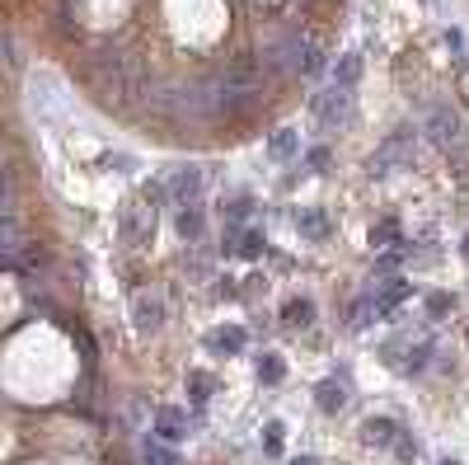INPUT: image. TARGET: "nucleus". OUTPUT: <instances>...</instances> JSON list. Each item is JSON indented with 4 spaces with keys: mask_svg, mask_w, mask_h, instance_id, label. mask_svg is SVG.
Listing matches in <instances>:
<instances>
[{
    "mask_svg": "<svg viewBox=\"0 0 469 465\" xmlns=\"http://www.w3.org/2000/svg\"><path fill=\"white\" fill-rule=\"evenodd\" d=\"M314 404H319V414H338V409L347 404V390H343V381H324V386L314 390Z\"/></svg>",
    "mask_w": 469,
    "mask_h": 465,
    "instance_id": "nucleus-10",
    "label": "nucleus"
},
{
    "mask_svg": "<svg viewBox=\"0 0 469 465\" xmlns=\"http://www.w3.org/2000/svg\"><path fill=\"white\" fill-rule=\"evenodd\" d=\"M361 437H366L371 446H394V442H399V423H390V419H366V423H361Z\"/></svg>",
    "mask_w": 469,
    "mask_h": 465,
    "instance_id": "nucleus-7",
    "label": "nucleus"
},
{
    "mask_svg": "<svg viewBox=\"0 0 469 465\" xmlns=\"http://www.w3.org/2000/svg\"><path fill=\"white\" fill-rule=\"evenodd\" d=\"M263 446H268L272 456L282 451V423H268V432H263Z\"/></svg>",
    "mask_w": 469,
    "mask_h": 465,
    "instance_id": "nucleus-27",
    "label": "nucleus"
},
{
    "mask_svg": "<svg viewBox=\"0 0 469 465\" xmlns=\"http://www.w3.org/2000/svg\"><path fill=\"white\" fill-rule=\"evenodd\" d=\"M427 5H432V0H427Z\"/></svg>",
    "mask_w": 469,
    "mask_h": 465,
    "instance_id": "nucleus-32",
    "label": "nucleus"
},
{
    "mask_svg": "<svg viewBox=\"0 0 469 465\" xmlns=\"http://www.w3.org/2000/svg\"><path fill=\"white\" fill-rule=\"evenodd\" d=\"M357 71H361V57H357V52H347V57L334 66V85H338V90H352V85H357Z\"/></svg>",
    "mask_w": 469,
    "mask_h": 465,
    "instance_id": "nucleus-13",
    "label": "nucleus"
},
{
    "mask_svg": "<svg viewBox=\"0 0 469 465\" xmlns=\"http://www.w3.org/2000/svg\"><path fill=\"white\" fill-rule=\"evenodd\" d=\"M296 226H301V230H305V235H310V240H324L329 221H324V216H319V212H301V216H296Z\"/></svg>",
    "mask_w": 469,
    "mask_h": 465,
    "instance_id": "nucleus-19",
    "label": "nucleus"
},
{
    "mask_svg": "<svg viewBox=\"0 0 469 465\" xmlns=\"http://www.w3.org/2000/svg\"><path fill=\"white\" fill-rule=\"evenodd\" d=\"M441 465H460V461H441Z\"/></svg>",
    "mask_w": 469,
    "mask_h": 465,
    "instance_id": "nucleus-30",
    "label": "nucleus"
},
{
    "mask_svg": "<svg viewBox=\"0 0 469 465\" xmlns=\"http://www.w3.org/2000/svg\"><path fill=\"white\" fill-rule=\"evenodd\" d=\"M291 465H319V461H314V456H296V461H291Z\"/></svg>",
    "mask_w": 469,
    "mask_h": 465,
    "instance_id": "nucleus-29",
    "label": "nucleus"
},
{
    "mask_svg": "<svg viewBox=\"0 0 469 465\" xmlns=\"http://www.w3.org/2000/svg\"><path fill=\"white\" fill-rule=\"evenodd\" d=\"M296 150H301L296 127H277V132H272V141H268V155H272V160H291Z\"/></svg>",
    "mask_w": 469,
    "mask_h": 465,
    "instance_id": "nucleus-9",
    "label": "nucleus"
},
{
    "mask_svg": "<svg viewBox=\"0 0 469 465\" xmlns=\"http://www.w3.org/2000/svg\"><path fill=\"white\" fill-rule=\"evenodd\" d=\"M197 193H202V170H192V165H183V170H174L165 183H155L150 188V198H169V203H197Z\"/></svg>",
    "mask_w": 469,
    "mask_h": 465,
    "instance_id": "nucleus-2",
    "label": "nucleus"
},
{
    "mask_svg": "<svg viewBox=\"0 0 469 465\" xmlns=\"http://www.w3.org/2000/svg\"><path fill=\"white\" fill-rule=\"evenodd\" d=\"M282 320H287V325H310L314 320V301H287V310H282Z\"/></svg>",
    "mask_w": 469,
    "mask_h": 465,
    "instance_id": "nucleus-16",
    "label": "nucleus"
},
{
    "mask_svg": "<svg viewBox=\"0 0 469 465\" xmlns=\"http://www.w3.org/2000/svg\"><path fill=\"white\" fill-rule=\"evenodd\" d=\"M394 451H399V461H413V456H418V442L408 437V432H399V442H394Z\"/></svg>",
    "mask_w": 469,
    "mask_h": 465,
    "instance_id": "nucleus-25",
    "label": "nucleus"
},
{
    "mask_svg": "<svg viewBox=\"0 0 469 465\" xmlns=\"http://www.w3.org/2000/svg\"><path fill=\"white\" fill-rule=\"evenodd\" d=\"M403 150H408V132H394L390 141H385V146H380L376 155H371V174H380V179H385V174L394 170V160H399Z\"/></svg>",
    "mask_w": 469,
    "mask_h": 465,
    "instance_id": "nucleus-5",
    "label": "nucleus"
},
{
    "mask_svg": "<svg viewBox=\"0 0 469 465\" xmlns=\"http://www.w3.org/2000/svg\"><path fill=\"white\" fill-rule=\"evenodd\" d=\"M310 165H314V170H324V165H329V150L314 146V150H310Z\"/></svg>",
    "mask_w": 469,
    "mask_h": 465,
    "instance_id": "nucleus-28",
    "label": "nucleus"
},
{
    "mask_svg": "<svg viewBox=\"0 0 469 465\" xmlns=\"http://www.w3.org/2000/svg\"><path fill=\"white\" fill-rule=\"evenodd\" d=\"M150 230H155V212H150V203L127 207V212H123V235L127 240H141V235H150Z\"/></svg>",
    "mask_w": 469,
    "mask_h": 465,
    "instance_id": "nucleus-6",
    "label": "nucleus"
},
{
    "mask_svg": "<svg viewBox=\"0 0 469 465\" xmlns=\"http://www.w3.org/2000/svg\"><path fill=\"white\" fill-rule=\"evenodd\" d=\"M465 254H469V240H465Z\"/></svg>",
    "mask_w": 469,
    "mask_h": 465,
    "instance_id": "nucleus-31",
    "label": "nucleus"
},
{
    "mask_svg": "<svg viewBox=\"0 0 469 465\" xmlns=\"http://www.w3.org/2000/svg\"><path fill=\"white\" fill-rule=\"evenodd\" d=\"M427 310H432V315H446V310H450V292H427Z\"/></svg>",
    "mask_w": 469,
    "mask_h": 465,
    "instance_id": "nucleus-24",
    "label": "nucleus"
},
{
    "mask_svg": "<svg viewBox=\"0 0 469 465\" xmlns=\"http://www.w3.org/2000/svg\"><path fill=\"white\" fill-rule=\"evenodd\" d=\"M179 235L183 240H197L202 235V212H197V207H183V212H179Z\"/></svg>",
    "mask_w": 469,
    "mask_h": 465,
    "instance_id": "nucleus-18",
    "label": "nucleus"
},
{
    "mask_svg": "<svg viewBox=\"0 0 469 465\" xmlns=\"http://www.w3.org/2000/svg\"><path fill=\"white\" fill-rule=\"evenodd\" d=\"M234 254H244V259H258V254H263V235H258V230H249V235H239V245H234Z\"/></svg>",
    "mask_w": 469,
    "mask_h": 465,
    "instance_id": "nucleus-21",
    "label": "nucleus"
},
{
    "mask_svg": "<svg viewBox=\"0 0 469 465\" xmlns=\"http://www.w3.org/2000/svg\"><path fill=\"white\" fill-rule=\"evenodd\" d=\"M403 296H408V282H394V287H385V292L376 296V315H390V310L399 306Z\"/></svg>",
    "mask_w": 469,
    "mask_h": 465,
    "instance_id": "nucleus-15",
    "label": "nucleus"
},
{
    "mask_svg": "<svg viewBox=\"0 0 469 465\" xmlns=\"http://www.w3.org/2000/svg\"><path fill=\"white\" fill-rule=\"evenodd\" d=\"M319 66H324V61H319V52H314V47L305 43V52H301V71H305V76H314Z\"/></svg>",
    "mask_w": 469,
    "mask_h": 465,
    "instance_id": "nucleus-26",
    "label": "nucleus"
},
{
    "mask_svg": "<svg viewBox=\"0 0 469 465\" xmlns=\"http://www.w3.org/2000/svg\"><path fill=\"white\" fill-rule=\"evenodd\" d=\"M207 348H212V352H239V348H244V329H239V325H230V329H212V334H207Z\"/></svg>",
    "mask_w": 469,
    "mask_h": 465,
    "instance_id": "nucleus-11",
    "label": "nucleus"
},
{
    "mask_svg": "<svg viewBox=\"0 0 469 465\" xmlns=\"http://www.w3.org/2000/svg\"><path fill=\"white\" fill-rule=\"evenodd\" d=\"M432 141L436 146H460L465 141V127H460V113L455 108H432Z\"/></svg>",
    "mask_w": 469,
    "mask_h": 465,
    "instance_id": "nucleus-4",
    "label": "nucleus"
},
{
    "mask_svg": "<svg viewBox=\"0 0 469 465\" xmlns=\"http://www.w3.org/2000/svg\"><path fill=\"white\" fill-rule=\"evenodd\" d=\"M188 386H192V399L202 404V399L212 395V376H207V372H192V376H188Z\"/></svg>",
    "mask_w": 469,
    "mask_h": 465,
    "instance_id": "nucleus-22",
    "label": "nucleus"
},
{
    "mask_svg": "<svg viewBox=\"0 0 469 465\" xmlns=\"http://www.w3.org/2000/svg\"><path fill=\"white\" fill-rule=\"evenodd\" d=\"M282 376H287V362H282V357H258V381H268V386H277Z\"/></svg>",
    "mask_w": 469,
    "mask_h": 465,
    "instance_id": "nucleus-17",
    "label": "nucleus"
},
{
    "mask_svg": "<svg viewBox=\"0 0 469 465\" xmlns=\"http://www.w3.org/2000/svg\"><path fill=\"white\" fill-rule=\"evenodd\" d=\"M249 212H254V203H249V198H234V203L225 207V221H244Z\"/></svg>",
    "mask_w": 469,
    "mask_h": 465,
    "instance_id": "nucleus-23",
    "label": "nucleus"
},
{
    "mask_svg": "<svg viewBox=\"0 0 469 465\" xmlns=\"http://www.w3.org/2000/svg\"><path fill=\"white\" fill-rule=\"evenodd\" d=\"M155 428H160V437H165V442H179L183 432H188V419H183V409L165 404V409H160V419H155Z\"/></svg>",
    "mask_w": 469,
    "mask_h": 465,
    "instance_id": "nucleus-8",
    "label": "nucleus"
},
{
    "mask_svg": "<svg viewBox=\"0 0 469 465\" xmlns=\"http://www.w3.org/2000/svg\"><path fill=\"white\" fill-rule=\"evenodd\" d=\"M347 113H352V90H324L319 99H314V118L324 127H338V123H347Z\"/></svg>",
    "mask_w": 469,
    "mask_h": 465,
    "instance_id": "nucleus-3",
    "label": "nucleus"
},
{
    "mask_svg": "<svg viewBox=\"0 0 469 465\" xmlns=\"http://www.w3.org/2000/svg\"><path fill=\"white\" fill-rule=\"evenodd\" d=\"M94 76H99V90L103 99H127V94L141 85V76H136V66L118 52V47H103L99 61H94Z\"/></svg>",
    "mask_w": 469,
    "mask_h": 465,
    "instance_id": "nucleus-1",
    "label": "nucleus"
},
{
    "mask_svg": "<svg viewBox=\"0 0 469 465\" xmlns=\"http://www.w3.org/2000/svg\"><path fill=\"white\" fill-rule=\"evenodd\" d=\"M141 451H145V465H179V456H174V451H165V446H160V442H150V437H145V446H141Z\"/></svg>",
    "mask_w": 469,
    "mask_h": 465,
    "instance_id": "nucleus-20",
    "label": "nucleus"
},
{
    "mask_svg": "<svg viewBox=\"0 0 469 465\" xmlns=\"http://www.w3.org/2000/svg\"><path fill=\"white\" fill-rule=\"evenodd\" d=\"M160 310H165V306H160V296H136V329H155L160 320H165Z\"/></svg>",
    "mask_w": 469,
    "mask_h": 465,
    "instance_id": "nucleus-12",
    "label": "nucleus"
},
{
    "mask_svg": "<svg viewBox=\"0 0 469 465\" xmlns=\"http://www.w3.org/2000/svg\"><path fill=\"white\" fill-rule=\"evenodd\" d=\"M394 240H399V221H394V216H380L376 226H371V245H376V250H390Z\"/></svg>",
    "mask_w": 469,
    "mask_h": 465,
    "instance_id": "nucleus-14",
    "label": "nucleus"
}]
</instances>
